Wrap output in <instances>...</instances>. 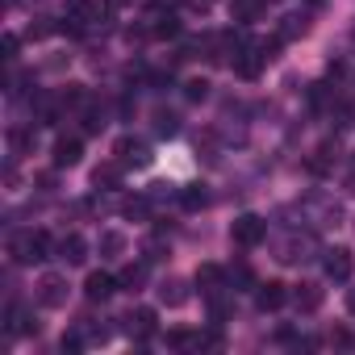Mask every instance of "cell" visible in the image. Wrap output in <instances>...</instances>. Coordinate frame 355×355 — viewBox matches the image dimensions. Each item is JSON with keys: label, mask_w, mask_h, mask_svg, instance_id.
Instances as JSON below:
<instances>
[{"label": "cell", "mask_w": 355, "mask_h": 355, "mask_svg": "<svg viewBox=\"0 0 355 355\" xmlns=\"http://www.w3.org/2000/svg\"><path fill=\"white\" fill-rule=\"evenodd\" d=\"M80 347H84V334H80V330L63 334V351H80Z\"/></svg>", "instance_id": "cell-32"}, {"label": "cell", "mask_w": 355, "mask_h": 355, "mask_svg": "<svg viewBox=\"0 0 355 355\" xmlns=\"http://www.w3.org/2000/svg\"><path fill=\"white\" fill-rule=\"evenodd\" d=\"M230 284H243V288H255V272H251L247 263H239V268H230Z\"/></svg>", "instance_id": "cell-27"}, {"label": "cell", "mask_w": 355, "mask_h": 355, "mask_svg": "<svg viewBox=\"0 0 355 355\" xmlns=\"http://www.w3.org/2000/svg\"><path fill=\"white\" fill-rule=\"evenodd\" d=\"M334 163H338V146H334V142H322V146L309 155V163H305V167H309L313 175H326Z\"/></svg>", "instance_id": "cell-14"}, {"label": "cell", "mask_w": 355, "mask_h": 355, "mask_svg": "<svg viewBox=\"0 0 355 355\" xmlns=\"http://www.w3.org/2000/svg\"><path fill=\"white\" fill-rule=\"evenodd\" d=\"M51 234L46 230H17L13 239H9V259L13 263H21V268H30V263H42V259H51Z\"/></svg>", "instance_id": "cell-1"}, {"label": "cell", "mask_w": 355, "mask_h": 355, "mask_svg": "<svg viewBox=\"0 0 355 355\" xmlns=\"http://www.w3.org/2000/svg\"><path fill=\"white\" fill-rule=\"evenodd\" d=\"M284 301H288V288H284L280 280L255 284V309H259V313H272V309H280Z\"/></svg>", "instance_id": "cell-6"}, {"label": "cell", "mask_w": 355, "mask_h": 355, "mask_svg": "<svg viewBox=\"0 0 355 355\" xmlns=\"http://www.w3.org/2000/svg\"><path fill=\"white\" fill-rule=\"evenodd\" d=\"M125 214H130V218H142V214H146V201H142V197L125 201Z\"/></svg>", "instance_id": "cell-33"}, {"label": "cell", "mask_w": 355, "mask_h": 355, "mask_svg": "<svg viewBox=\"0 0 355 355\" xmlns=\"http://www.w3.org/2000/svg\"><path fill=\"white\" fill-rule=\"evenodd\" d=\"M34 142H38V134H34L30 125H13V130H9V150H13V155H30Z\"/></svg>", "instance_id": "cell-17"}, {"label": "cell", "mask_w": 355, "mask_h": 355, "mask_svg": "<svg viewBox=\"0 0 355 355\" xmlns=\"http://www.w3.org/2000/svg\"><path fill=\"white\" fill-rule=\"evenodd\" d=\"M125 334H134V338H150L155 334V309H130L125 313Z\"/></svg>", "instance_id": "cell-9"}, {"label": "cell", "mask_w": 355, "mask_h": 355, "mask_svg": "<svg viewBox=\"0 0 355 355\" xmlns=\"http://www.w3.org/2000/svg\"><path fill=\"white\" fill-rule=\"evenodd\" d=\"M180 205H184V209H205V205H209V193H205L201 184H193V189L180 193Z\"/></svg>", "instance_id": "cell-25"}, {"label": "cell", "mask_w": 355, "mask_h": 355, "mask_svg": "<svg viewBox=\"0 0 355 355\" xmlns=\"http://www.w3.org/2000/svg\"><path fill=\"white\" fill-rule=\"evenodd\" d=\"M322 263H326V276H330V280H338V284H343V280H351L355 259H351V251H347V247H330Z\"/></svg>", "instance_id": "cell-7"}, {"label": "cell", "mask_w": 355, "mask_h": 355, "mask_svg": "<svg viewBox=\"0 0 355 355\" xmlns=\"http://www.w3.org/2000/svg\"><path fill=\"white\" fill-rule=\"evenodd\" d=\"M234 76H243V80H259V71L272 63L268 55H263V46L259 42H234Z\"/></svg>", "instance_id": "cell-2"}, {"label": "cell", "mask_w": 355, "mask_h": 355, "mask_svg": "<svg viewBox=\"0 0 355 355\" xmlns=\"http://www.w3.org/2000/svg\"><path fill=\"white\" fill-rule=\"evenodd\" d=\"M305 251H313V239H309V234H301V239H288V247H284V255H280V259H284V263H297V259H309Z\"/></svg>", "instance_id": "cell-24"}, {"label": "cell", "mask_w": 355, "mask_h": 355, "mask_svg": "<svg viewBox=\"0 0 355 355\" xmlns=\"http://www.w3.org/2000/svg\"><path fill=\"white\" fill-rule=\"evenodd\" d=\"M34 297H38L42 309H59V305H67V280L63 276H42Z\"/></svg>", "instance_id": "cell-4"}, {"label": "cell", "mask_w": 355, "mask_h": 355, "mask_svg": "<svg viewBox=\"0 0 355 355\" xmlns=\"http://www.w3.org/2000/svg\"><path fill=\"white\" fill-rule=\"evenodd\" d=\"M17 51H21V38H17V34H5V59H9V63L17 59Z\"/></svg>", "instance_id": "cell-31"}, {"label": "cell", "mask_w": 355, "mask_h": 355, "mask_svg": "<svg viewBox=\"0 0 355 355\" xmlns=\"http://www.w3.org/2000/svg\"><path fill=\"white\" fill-rule=\"evenodd\" d=\"M159 301H163V305H171V309H180V305L189 301V284H184L180 276H167V280L159 284Z\"/></svg>", "instance_id": "cell-10"}, {"label": "cell", "mask_w": 355, "mask_h": 355, "mask_svg": "<svg viewBox=\"0 0 355 355\" xmlns=\"http://www.w3.org/2000/svg\"><path fill=\"white\" fill-rule=\"evenodd\" d=\"M222 280H226V272H222L218 263H201V268H197V284H201L205 293H218Z\"/></svg>", "instance_id": "cell-22"}, {"label": "cell", "mask_w": 355, "mask_h": 355, "mask_svg": "<svg viewBox=\"0 0 355 355\" xmlns=\"http://www.w3.org/2000/svg\"><path fill=\"white\" fill-rule=\"evenodd\" d=\"M9 322H5V330L9 334H38V322L30 318V309L26 305H9V313H5Z\"/></svg>", "instance_id": "cell-13"}, {"label": "cell", "mask_w": 355, "mask_h": 355, "mask_svg": "<svg viewBox=\"0 0 355 355\" xmlns=\"http://www.w3.org/2000/svg\"><path fill=\"white\" fill-rule=\"evenodd\" d=\"M293 305H297L301 313L322 309V288H318V284H297V288H293Z\"/></svg>", "instance_id": "cell-16"}, {"label": "cell", "mask_w": 355, "mask_h": 355, "mask_svg": "<svg viewBox=\"0 0 355 355\" xmlns=\"http://www.w3.org/2000/svg\"><path fill=\"white\" fill-rule=\"evenodd\" d=\"M59 259H63V263H84V259H88L84 234H63V239H59Z\"/></svg>", "instance_id": "cell-12"}, {"label": "cell", "mask_w": 355, "mask_h": 355, "mask_svg": "<svg viewBox=\"0 0 355 355\" xmlns=\"http://www.w3.org/2000/svg\"><path fill=\"white\" fill-rule=\"evenodd\" d=\"M305 34H309V17H305V13H288L284 26H280V38L293 42V38H305Z\"/></svg>", "instance_id": "cell-21"}, {"label": "cell", "mask_w": 355, "mask_h": 355, "mask_svg": "<svg viewBox=\"0 0 355 355\" xmlns=\"http://www.w3.org/2000/svg\"><path fill=\"white\" fill-rule=\"evenodd\" d=\"M142 280H146V263H130V268L121 272V284H125V288H138Z\"/></svg>", "instance_id": "cell-26"}, {"label": "cell", "mask_w": 355, "mask_h": 355, "mask_svg": "<svg viewBox=\"0 0 355 355\" xmlns=\"http://www.w3.org/2000/svg\"><path fill=\"white\" fill-rule=\"evenodd\" d=\"M163 343H167L171 351H184V347H201V334H197V330H184V326H175V330L163 334Z\"/></svg>", "instance_id": "cell-18"}, {"label": "cell", "mask_w": 355, "mask_h": 355, "mask_svg": "<svg viewBox=\"0 0 355 355\" xmlns=\"http://www.w3.org/2000/svg\"><path fill=\"white\" fill-rule=\"evenodd\" d=\"M330 347H343V351H355V334L338 326V330H330Z\"/></svg>", "instance_id": "cell-29"}, {"label": "cell", "mask_w": 355, "mask_h": 355, "mask_svg": "<svg viewBox=\"0 0 355 355\" xmlns=\"http://www.w3.org/2000/svg\"><path fill=\"white\" fill-rule=\"evenodd\" d=\"M150 21H155V26H146V38H175V34H180V21H175L171 13H167V17L155 13Z\"/></svg>", "instance_id": "cell-19"}, {"label": "cell", "mask_w": 355, "mask_h": 355, "mask_svg": "<svg viewBox=\"0 0 355 355\" xmlns=\"http://www.w3.org/2000/svg\"><path fill=\"white\" fill-rule=\"evenodd\" d=\"M84 159V142L80 138H59L55 142V167H76Z\"/></svg>", "instance_id": "cell-11"}, {"label": "cell", "mask_w": 355, "mask_h": 355, "mask_svg": "<svg viewBox=\"0 0 355 355\" xmlns=\"http://www.w3.org/2000/svg\"><path fill=\"white\" fill-rule=\"evenodd\" d=\"M155 130H159V134H163V138H171V134H175V130H180V121H175V117H171V113H159V125H155Z\"/></svg>", "instance_id": "cell-30"}, {"label": "cell", "mask_w": 355, "mask_h": 355, "mask_svg": "<svg viewBox=\"0 0 355 355\" xmlns=\"http://www.w3.org/2000/svg\"><path fill=\"white\" fill-rule=\"evenodd\" d=\"M347 313H351V318H355V288H351V293H347Z\"/></svg>", "instance_id": "cell-34"}, {"label": "cell", "mask_w": 355, "mask_h": 355, "mask_svg": "<svg viewBox=\"0 0 355 355\" xmlns=\"http://www.w3.org/2000/svg\"><path fill=\"white\" fill-rule=\"evenodd\" d=\"M96 247H101V255H105V259H121V255H125V247H130V239H125L121 230H101V243H96Z\"/></svg>", "instance_id": "cell-15"}, {"label": "cell", "mask_w": 355, "mask_h": 355, "mask_svg": "<svg viewBox=\"0 0 355 355\" xmlns=\"http://www.w3.org/2000/svg\"><path fill=\"white\" fill-rule=\"evenodd\" d=\"M268 5H272V0H268Z\"/></svg>", "instance_id": "cell-36"}, {"label": "cell", "mask_w": 355, "mask_h": 355, "mask_svg": "<svg viewBox=\"0 0 355 355\" xmlns=\"http://www.w3.org/2000/svg\"><path fill=\"white\" fill-rule=\"evenodd\" d=\"M130 5V0H109V9H125Z\"/></svg>", "instance_id": "cell-35"}, {"label": "cell", "mask_w": 355, "mask_h": 355, "mask_svg": "<svg viewBox=\"0 0 355 355\" xmlns=\"http://www.w3.org/2000/svg\"><path fill=\"white\" fill-rule=\"evenodd\" d=\"M113 155H117L121 167H146V163H150V150H146V142H138V138H117Z\"/></svg>", "instance_id": "cell-5"}, {"label": "cell", "mask_w": 355, "mask_h": 355, "mask_svg": "<svg viewBox=\"0 0 355 355\" xmlns=\"http://www.w3.org/2000/svg\"><path fill=\"white\" fill-rule=\"evenodd\" d=\"M92 184H96V189H117V184H121V163L113 159V163L96 167V175H92Z\"/></svg>", "instance_id": "cell-23"}, {"label": "cell", "mask_w": 355, "mask_h": 355, "mask_svg": "<svg viewBox=\"0 0 355 355\" xmlns=\"http://www.w3.org/2000/svg\"><path fill=\"white\" fill-rule=\"evenodd\" d=\"M263 239H268V222H263V218H255V214L234 218V226H230V243H234V247L251 251V247H259Z\"/></svg>", "instance_id": "cell-3"}, {"label": "cell", "mask_w": 355, "mask_h": 355, "mask_svg": "<svg viewBox=\"0 0 355 355\" xmlns=\"http://www.w3.org/2000/svg\"><path fill=\"white\" fill-rule=\"evenodd\" d=\"M117 284H121V280H113L109 272H92V276L84 280V297H88V301H109V297L117 293Z\"/></svg>", "instance_id": "cell-8"}, {"label": "cell", "mask_w": 355, "mask_h": 355, "mask_svg": "<svg viewBox=\"0 0 355 355\" xmlns=\"http://www.w3.org/2000/svg\"><path fill=\"white\" fill-rule=\"evenodd\" d=\"M184 96L197 105V101H205V96H209V84H205V80H189V84H184Z\"/></svg>", "instance_id": "cell-28"}, {"label": "cell", "mask_w": 355, "mask_h": 355, "mask_svg": "<svg viewBox=\"0 0 355 355\" xmlns=\"http://www.w3.org/2000/svg\"><path fill=\"white\" fill-rule=\"evenodd\" d=\"M259 9H263V0H230V17H234L239 26L255 21V17H259Z\"/></svg>", "instance_id": "cell-20"}]
</instances>
